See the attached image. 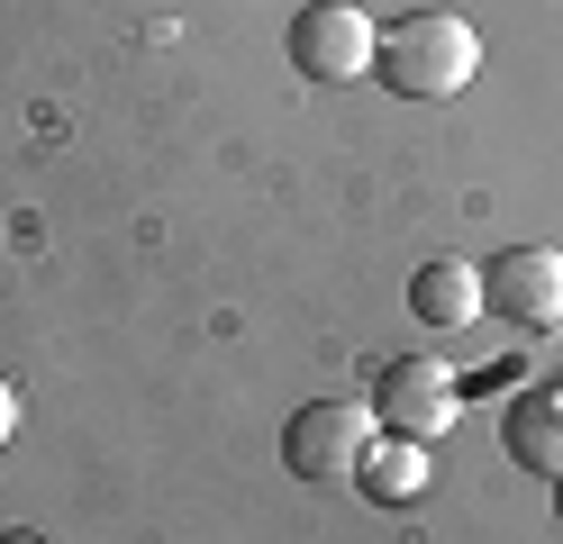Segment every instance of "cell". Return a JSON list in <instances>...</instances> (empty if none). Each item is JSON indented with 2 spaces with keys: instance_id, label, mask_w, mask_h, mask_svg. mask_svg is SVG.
Here are the masks:
<instances>
[{
  "instance_id": "7",
  "label": "cell",
  "mask_w": 563,
  "mask_h": 544,
  "mask_svg": "<svg viewBox=\"0 0 563 544\" xmlns=\"http://www.w3.org/2000/svg\"><path fill=\"white\" fill-rule=\"evenodd\" d=\"M409 309H418V326H437V336H464V326L482 318V264L437 254L428 273H409Z\"/></svg>"
},
{
  "instance_id": "11",
  "label": "cell",
  "mask_w": 563,
  "mask_h": 544,
  "mask_svg": "<svg viewBox=\"0 0 563 544\" xmlns=\"http://www.w3.org/2000/svg\"><path fill=\"white\" fill-rule=\"evenodd\" d=\"M554 518H563V490H554Z\"/></svg>"
},
{
  "instance_id": "2",
  "label": "cell",
  "mask_w": 563,
  "mask_h": 544,
  "mask_svg": "<svg viewBox=\"0 0 563 544\" xmlns=\"http://www.w3.org/2000/svg\"><path fill=\"white\" fill-rule=\"evenodd\" d=\"M373 409H355V399H309V409L282 426V471L309 490H336V481H355L364 454H373Z\"/></svg>"
},
{
  "instance_id": "5",
  "label": "cell",
  "mask_w": 563,
  "mask_h": 544,
  "mask_svg": "<svg viewBox=\"0 0 563 544\" xmlns=\"http://www.w3.org/2000/svg\"><path fill=\"white\" fill-rule=\"evenodd\" d=\"M373 19L355 10V0H309V10L291 19V64L309 73V82H355V73H373Z\"/></svg>"
},
{
  "instance_id": "8",
  "label": "cell",
  "mask_w": 563,
  "mask_h": 544,
  "mask_svg": "<svg viewBox=\"0 0 563 544\" xmlns=\"http://www.w3.org/2000/svg\"><path fill=\"white\" fill-rule=\"evenodd\" d=\"M355 481H364L382 508H409L418 490H428V445H409V435H373V454H364Z\"/></svg>"
},
{
  "instance_id": "4",
  "label": "cell",
  "mask_w": 563,
  "mask_h": 544,
  "mask_svg": "<svg viewBox=\"0 0 563 544\" xmlns=\"http://www.w3.org/2000/svg\"><path fill=\"white\" fill-rule=\"evenodd\" d=\"M482 309L527 326V336H554L563 326V254L554 245H509L500 264H482Z\"/></svg>"
},
{
  "instance_id": "1",
  "label": "cell",
  "mask_w": 563,
  "mask_h": 544,
  "mask_svg": "<svg viewBox=\"0 0 563 544\" xmlns=\"http://www.w3.org/2000/svg\"><path fill=\"white\" fill-rule=\"evenodd\" d=\"M482 73V36L454 10H409L373 36V82L391 100H454Z\"/></svg>"
},
{
  "instance_id": "10",
  "label": "cell",
  "mask_w": 563,
  "mask_h": 544,
  "mask_svg": "<svg viewBox=\"0 0 563 544\" xmlns=\"http://www.w3.org/2000/svg\"><path fill=\"white\" fill-rule=\"evenodd\" d=\"M0 544H37V535H0Z\"/></svg>"
},
{
  "instance_id": "9",
  "label": "cell",
  "mask_w": 563,
  "mask_h": 544,
  "mask_svg": "<svg viewBox=\"0 0 563 544\" xmlns=\"http://www.w3.org/2000/svg\"><path fill=\"white\" fill-rule=\"evenodd\" d=\"M10 426H19V399H10V390H0V445H10Z\"/></svg>"
},
{
  "instance_id": "6",
  "label": "cell",
  "mask_w": 563,
  "mask_h": 544,
  "mask_svg": "<svg viewBox=\"0 0 563 544\" xmlns=\"http://www.w3.org/2000/svg\"><path fill=\"white\" fill-rule=\"evenodd\" d=\"M500 445H509L518 471H537V481H563V381L509 399V409H500Z\"/></svg>"
},
{
  "instance_id": "3",
  "label": "cell",
  "mask_w": 563,
  "mask_h": 544,
  "mask_svg": "<svg viewBox=\"0 0 563 544\" xmlns=\"http://www.w3.org/2000/svg\"><path fill=\"white\" fill-rule=\"evenodd\" d=\"M454 399H464V381L445 373V363H428V354H400V363H382L373 373V426L382 435H409V445H437V435L454 426Z\"/></svg>"
}]
</instances>
